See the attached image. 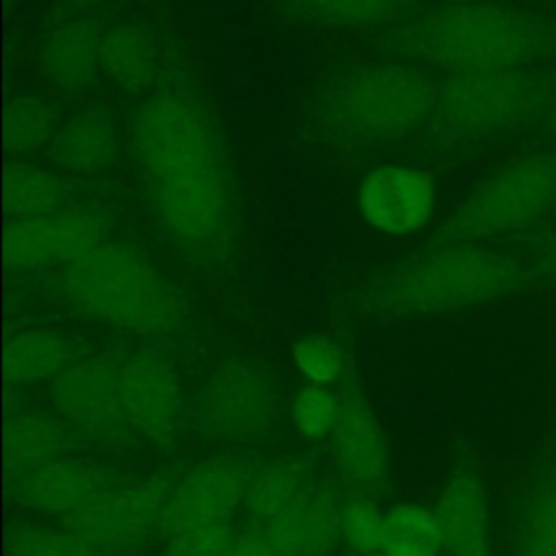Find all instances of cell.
Here are the masks:
<instances>
[{
  "label": "cell",
  "mask_w": 556,
  "mask_h": 556,
  "mask_svg": "<svg viewBox=\"0 0 556 556\" xmlns=\"http://www.w3.org/2000/svg\"><path fill=\"white\" fill-rule=\"evenodd\" d=\"M387 556H441L443 536L434 508L397 502L384 513L382 547Z\"/></svg>",
  "instance_id": "484cf974"
},
{
  "label": "cell",
  "mask_w": 556,
  "mask_h": 556,
  "mask_svg": "<svg viewBox=\"0 0 556 556\" xmlns=\"http://www.w3.org/2000/svg\"><path fill=\"white\" fill-rule=\"evenodd\" d=\"M102 35L104 30L87 17H74L52 28L39 52L46 83L65 93L87 89L102 72Z\"/></svg>",
  "instance_id": "d6986e66"
},
{
  "label": "cell",
  "mask_w": 556,
  "mask_h": 556,
  "mask_svg": "<svg viewBox=\"0 0 556 556\" xmlns=\"http://www.w3.org/2000/svg\"><path fill=\"white\" fill-rule=\"evenodd\" d=\"M515 556H556V480L536 486L526 500L515 532Z\"/></svg>",
  "instance_id": "f1b7e54d"
},
{
  "label": "cell",
  "mask_w": 556,
  "mask_h": 556,
  "mask_svg": "<svg viewBox=\"0 0 556 556\" xmlns=\"http://www.w3.org/2000/svg\"><path fill=\"white\" fill-rule=\"evenodd\" d=\"M554 111H556V102H554Z\"/></svg>",
  "instance_id": "f35d334b"
},
{
  "label": "cell",
  "mask_w": 556,
  "mask_h": 556,
  "mask_svg": "<svg viewBox=\"0 0 556 556\" xmlns=\"http://www.w3.org/2000/svg\"><path fill=\"white\" fill-rule=\"evenodd\" d=\"M443 4H480V2H497V0H439Z\"/></svg>",
  "instance_id": "8d00e7d4"
},
{
  "label": "cell",
  "mask_w": 556,
  "mask_h": 556,
  "mask_svg": "<svg viewBox=\"0 0 556 556\" xmlns=\"http://www.w3.org/2000/svg\"><path fill=\"white\" fill-rule=\"evenodd\" d=\"M384 510L374 495L352 493L339 504V534L356 556H371L382 547Z\"/></svg>",
  "instance_id": "f546056e"
},
{
  "label": "cell",
  "mask_w": 556,
  "mask_h": 556,
  "mask_svg": "<svg viewBox=\"0 0 556 556\" xmlns=\"http://www.w3.org/2000/svg\"><path fill=\"white\" fill-rule=\"evenodd\" d=\"M278 413L276 376L250 358H230L217 365L202 380L191 406L195 430L219 445H241L265 437Z\"/></svg>",
  "instance_id": "ba28073f"
},
{
  "label": "cell",
  "mask_w": 556,
  "mask_h": 556,
  "mask_svg": "<svg viewBox=\"0 0 556 556\" xmlns=\"http://www.w3.org/2000/svg\"><path fill=\"white\" fill-rule=\"evenodd\" d=\"M315 484L317 478L306 458L295 454L271 456L252 467L241 508L256 528H263L267 521L300 502Z\"/></svg>",
  "instance_id": "44dd1931"
},
{
  "label": "cell",
  "mask_w": 556,
  "mask_h": 556,
  "mask_svg": "<svg viewBox=\"0 0 556 556\" xmlns=\"http://www.w3.org/2000/svg\"><path fill=\"white\" fill-rule=\"evenodd\" d=\"M106 2L109 0H67V4H72L76 11H93Z\"/></svg>",
  "instance_id": "d590c367"
},
{
  "label": "cell",
  "mask_w": 556,
  "mask_h": 556,
  "mask_svg": "<svg viewBox=\"0 0 556 556\" xmlns=\"http://www.w3.org/2000/svg\"><path fill=\"white\" fill-rule=\"evenodd\" d=\"M291 424L308 441H328L339 415L341 395L330 387H302L291 400Z\"/></svg>",
  "instance_id": "1f68e13d"
},
{
  "label": "cell",
  "mask_w": 556,
  "mask_h": 556,
  "mask_svg": "<svg viewBox=\"0 0 556 556\" xmlns=\"http://www.w3.org/2000/svg\"><path fill=\"white\" fill-rule=\"evenodd\" d=\"M371 556H387L384 552H376V554H371Z\"/></svg>",
  "instance_id": "74e56055"
},
{
  "label": "cell",
  "mask_w": 556,
  "mask_h": 556,
  "mask_svg": "<svg viewBox=\"0 0 556 556\" xmlns=\"http://www.w3.org/2000/svg\"><path fill=\"white\" fill-rule=\"evenodd\" d=\"M291 363L300 378L313 387H334L345 374V352L337 339L324 332H308L291 348Z\"/></svg>",
  "instance_id": "4dcf8cb0"
},
{
  "label": "cell",
  "mask_w": 556,
  "mask_h": 556,
  "mask_svg": "<svg viewBox=\"0 0 556 556\" xmlns=\"http://www.w3.org/2000/svg\"><path fill=\"white\" fill-rule=\"evenodd\" d=\"M117 124L102 106L76 111L56 132L52 143L54 161L70 174H96L117 152Z\"/></svg>",
  "instance_id": "7402d4cb"
},
{
  "label": "cell",
  "mask_w": 556,
  "mask_h": 556,
  "mask_svg": "<svg viewBox=\"0 0 556 556\" xmlns=\"http://www.w3.org/2000/svg\"><path fill=\"white\" fill-rule=\"evenodd\" d=\"M50 404L74 437L93 447L122 452L137 437L122 402L119 363L109 358H76L50 384Z\"/></svg>",
  "instance_id": "30bf717a"
},
{
  "label": "cell",
  "mask_w": 556,
  "mask_h": 556,
  "mask_svg": "<svg viewBox=\"0 0 556 556\" xmlns=\"http://www.w3.org/2000/svg\"><path fill=\"white\" fill-rule=\"evenodd\" d=\"M250 471V463L235 454L211 456L189 467L174 478L163 532L169 536L189 530L230 528L232 515L243 506Z\"/></svg>",
  "instance_id": "7c38bea8"
},
{
  "label": "cell",
  "mask_w": 556,
  "mask_h": 556,
  "mask_svg": "<svg viewBox=\"0 0 556 556\" xmlns=\"http://www.w3.org/2000/svg\"><path fill=\"white\" fill-rule=\"evenodd\" d=\"M76 361L70 339L52 328H24L4 348V378L9 387L30 389L54 382Z\"/></svg>",
  "instance_id": "603a6c76"
},
{
  "label": "cell",
  "mask_w": 556,
  "mask_h": 556,
  "mask_svg": "<svg viewBox=\"0 0 556 556\" xmlns=\"http://www.w3.org/2000/svg\"><path fill=\"white\" fill-rule=\"evenodd\" d=\"M328 445L337 471L358 493L376 495L387 489L391 473L389 443L363 395L354 391L341 395V415Z\"/></svg>",
  "instance_id": "2e32d148"
},
{
  "label": "cell",
  "mask_w": 556,
  "mask_h": 556,
  "mask_svg": "<svg viewBox=\"0 0 556 556\" xmlns=\"http://www.w3.org/2000/svg\"><path fill=\"white\" fill-rule=\"evenodd\" d=\"M526 265L480 241H441L369 285L365 304L387 317L443 315L517 295Z\"/></svg>",
  "instance_id": "3957f363"
},
{
  "label": "cell",
  "mask_w": 556,
  "mask_h": 556,
  "mask_svg": "<svg viewBox=\"0 0 556 556\" xmlns=\"http://www.w3.org/2000/svg\"><path fill=\"white\" fill-rule=\"evenodd\" d=\"M554 102L556 78L541 70L460 74L437 87L430 122L447 141H482L543 117Z\"/></svg>",
  "instance_id": "8992f818"
},
{
  "label": "cell",
  "mask_w": 556,
  "mask_h": 556,
  "mask_svg": "<svg viewBox=\"0 0 556 556\" xmlns=\"http://www.w3.org/2000/svg\"><path fill=\"white\" fill-rule=\"evenodd\" d=\"M334 491L317 482L300 502L258 528L280 556H330L341 541Z\"/></svg>",
  "instance_id": "ac0fdd59"
},
{
  "label": "cell",
  "mask_w": 556,
  "mask_h": 556,
  "mask_svg": "<svg viewBox=\"0 0 556 556\" xmlns=\"http://www.w3.org/2000/svg\"><path fill=\"white\" fill-rule=\"evenodd\" d=\"M9 556H102L67 526L28 523L9 534Z\"/></svg>",
  "instance_id": "d6a6232c"
},
{
  "label": "cell",
  "mask_w": 556,
  "mask_h": 556,
  "mask_svg": "<svg viewBox=\"0 0 556 556\" xmlns=\"http://www.w3.org/2000/svg\"><path fill=\"white\" fill-rule=\"evenodd\" d=\"M230 528H208L169 534L159 556H228Z\"/></svg>",
  "instance_id": "836d02e7"
},
{
  "label": "cell",
  "mask_w": 556,
  "mask_h": 556,
  "mask_svg": "<svg viewBox=\"0 0 556 556\" xmlns=\"http://www.w3.org/2000/svg\"><path fill=\"white\" fill-rule=\"evenodd\" d=\"M439 206V187L430 172L406 163L369 169L356 189L361 219L387 237H408L428 226Z\"/></svg>",
  "instance_id": "4fadbf2b"
},
{
  "label": "cell",
  "mask_w": 556,
  "mask_h": 556,
  "mask_svg": "<svg viewBox=\"0 0 556 556\" xmlns=\"http://www.w3.org/2000/svg\"><path fill=\"white\" fill-rule=\"evenodd\" d=\"M432 508L447 556H493L489 495L476 473L456 471L450 476Z\"/></svg>",
  "instance_id": "e0dca14e"
},
{
  "label": "cell",
  "mask_w": 556,
  "mask_h": 556,
  "mask_svg": "<svg viewBox=\"0 0 556 556\" xmlns=\"http://www.w3.org/2000/svg\"><path fill=\"white\" fill-rule=\"evenodd\" d=\"M172 484L174 478L167 473L115 482L63 526L102 556H135L163 532Z\"/></svg>",
  "instance_id": "9c48e42d"
},
{
  "label": "cell",
  "mask_w": 556,
  "mask_h": 556,
  "mask_svg": "<svg viewBox=\"0 0 556 556\" xmlns=\"http://www.w3.org/2000/svg\"><path fill=\"white\" fill-rule=\"evenodd\" d=\"M74 432L54 415L43 410H15L4 426V467L9 480H17L74 447Z\"/></svg>",
  "instance_id": "ffe728a7"
},
{
  "label": "cell",
  "mask_w": 556,
  "mask_h": 556,
  "mask_svg": "<svg viewBox=\"0 0 556 556\" xmlns=\"http://www.w3.org/2000/svg\"><path fill=\"white\" fill-rule=\"evenodd\" d=\"M228 556H280V554L258 528H250L239 534H232Z\"/></svg>",
  "instance_id": "e575fe53"
},
{
  "label": "cell",
  "mask_w": 556,
  "mask_h": 556,
  "mask_svg": "<svg viewBox=\"0 0 556 556\" xmlns=\"http://www.w3.org/2000/svg\"><path fill=\"white\" fill-rule=\"evenodd\" d=\"M109 219L91 206H65L33 219H9L4 263L13 271L67 267L106 241Z\"/></svg>",
  "instance_id": "8fae6325"
},
{
  "label": "cell",
  "mask_w": 556,
  "mask_h": 556,
  "mask_svg": "<svg viewBox=\"0 0 556 556\" xmlns=\"http://www.w3.org/2000/svg\"><path fill=\"white\" fill-rule=\"evenodd\" d=\"M437 87L404 61L365 63L334 76L317 100V119L334 139L391 143L432 119Z\"/></svg>",
  "instance_id": "5b68a950"
},
{
  "label": "cell",
  "mask_w": 556,
  "mask_h": 556,
  "mask_svg": "<svg viewBox=\"0 0 556 556\" xmlns=\"http://www.w3.org/2000/svg\"><path fill=\"white\" fill-rule=\"evenodd\" d=\"M159 63L152 35L139 24H115L102 35V72L119 89H143Z\"/></svg>",
  "instance_id": "cb8c5ba5"
},
{
  "label": "cell",
  "mask_w": 556,
  "mask_h": 556,
  "mask_svg": "<svg viewBox=\"0 0 556 556\" xmlns=\"http://www.w3.org/2000/svg\"><path fill=\"white\" fill-rule=\"evenodd\" d=\"M300 20L328 28H374L393 22L408 0H282Z\"/></svg>",
  "instance_id": "4316f807"
},
{
  "label": "cell",
  "mask_w": 556,
  "mask_h": 556,
  "mask_svg": "<svg viewBox=\"0 0 556 556\" xmlns=\"http://www.w3.org/2000/svg\"><path fill=\"white\" fill-rule=\"evenodd\" d=\"M59 291L85 317L141 337L172 334L185 315L174 285L126 241L106 239L63 267Z\"/></svg>",
  "instance_id": "277c9868"
},
{
  "label": "cell",
  "mask_w": 556,
  "mask_h": 556,
  "mask_svg": "<svg viewBox=\"0 0 556 556\" xmlns=\"http://www.w3.org/2000/svg\"><path fill=\"white\" fill-rule=\"evenodd\" d=\"M54 106L39 96H15L4 109V148L9 154L26 156L54 143L59 132Z\"/></svg>",
  "instance_id": "83f0119b"
},
{
  "label": "cell",
  "mask_w": 556,
  "mask_h": 556,
  "mask_svg": "<svg viewBox=\"0 0 556 556\" xmlns=\"http://www.w3.org/2000/svg\"><path fill=\"white\" fill-rule=\"evenodd\" d=\"M556 208V148L523 154L480 180L441 226V241H489L532 228Z\"/></svg>",
  "instance_id": "52a82bcc"
},
{
  "label": "cell",
  "mask_w": 556,
  "mask_h": 556,
  "mask_svg": "<svg viewBox=\"0 0 556 556\" xmlns=\"http://www.w3.org/2000/svg\"><path fill=\"white\" fill-rule=\"evenodd\" d=\"M122 402L130 428L154 447L176 441L185 395L176 369L154 352H137L119 363Z\"/></svg>",
  "instance_id": "5bb4252c"
},
{
  "label": "cell",
  "mask_w": 556,
  "mask_h": 556,
  "mask_svg": "<svg viewBox=\"0 0 556 556\" xmlns=\"http://www.w3.org/2000/svg\"><path fill=\"white\" fill-rule=\"evenodd\" d=\"M389 50L447 76L536 70L556 56V20L500 4H443L402 24Z\"/></svg>",
  "instance_id": "7a4b0ae2"
},
{
  "label": "cell",
  "mask_w": 556,
  "mask_h": 556,
  "mask_svg": "<svg viewBox=\"0 0 556 556\" xmlns=\"http://www.w3.org/2000/svg\"><path fill=\"white\" fill-rule=\"evenodd\" d=\"M11 484L15 502L26 510L67 521L113 486L115 478L100 460L67 454L13 480Z\"/></svg>",
  "instance_id": "9a60e30c"
},
{
  "label": "cell",
  "mask_w": 556,
  "mask_h": 556,
  "mask_svg": "<svg viewBox=\"0 0 556 556\" xmlns=\"http://www.w3.org/2000/svg\"><path fill=\"white\" fill-rule=\"evenodd\" d=\"M130 154L163 235L200 261L224 258L239 235V202L222 132L182 91L143 100L128 126Z\"/></svg>",
  "instance_id": "6da1fadb"
},
{
  "label": "cell",
  "mask_w": 556,
  "mask_h": 556,
  "mask_svg": "<svg viewBox=\"0 0 556 556\" xmlns=\"http://www.w3.org/2000/svg\"><path fill=\"white\" fill-rule=\"evenodd\" d=\"M70 193L59 174L30 163H13L4 172V211L9 219L56 213L67 206Z\"/></svg>",
  "instance_id": "d4e9b609"
}]
</instances>
